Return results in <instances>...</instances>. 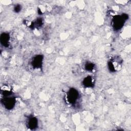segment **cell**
I'll return each mask as SVG.
<instances>
[{
    "label": "cell",
    "instance_id": "cell-1",
    "mask_svg": "<svg viewBox=\"0 0 131 131\" xmlns=\"http://www.w3.org/2000/svg\"><path fill=\"white\" fill-rule=\"evenodd\" d=\"M127 18L128 15L125 13H123L121 15L115 16L112 20L113 26L114 29L117 30L120 29L123 26L124 22Z\"/></svg>",
    "mask_w": 131,
    "mask_h": 131
},
{
    "label": "cell",
    "instance_id": "cell-2",
    "mask_svg": "<svg viewBox=\"0 0 131 131\" xmlns=\"http://www.w3.org/2000/svg\"><path fill=\"white\" fill-rule=\"evenodd\" d=\"M79 98V92L78 91L74 89H70L67 93V98L68 101L70 104H75L78 100Z\"/></svg>",
    "mask_w": 131,
    "mask_h": 131
},
{
    "label": "cell",
    "instance_id": "cell-3",
    "mask_svg": "<svg viewBox=\"0 0 131 131\" xmlns=\"http://www.w3.org/2000/svg\"><path fill=\"white\" fill-rule=\"evenodd\" d=\"M15 99L14 97H10V96L5 97L2 100V103L7 110L12 109L15 106Z\"/></svg>",
    "mask_w": 131,
    "mask_h": 131
},
{
    "label": "cell",
    "instance_id": "cell-4",
    "mask_svg": "<svg viewBox=\"0 0 131 131\" xmlns=\"http://www.w3.org/2000/svg\"><path fill=\"white\" fill-rule=\"evenodd\" d=\"M43 60V56L41 55H38L33 57L32 61L31 62V64L32 67L35 69L40 68Z\"/></svg>",
    "mask_w": 131,
    "mask_h": 131
},
{
    "label": "cell",
    "instance_id": "cell-5",
    "mask_svg": "<svg viewBox=\"0 0 131 131\" xmlns=\"http://www.w3.org/2000/svg\"><path fill=\"white\" fill-rule=\"evenodd\" d=\"M27 125L28 127L31 129H35L36 127H37L38 125L37 119L34 116L30 117L28 120Z\"/></svg>",
    "mask_w": 131,
    "mask_h": 131
},
{
    "label": "cell",
    "instance_id": "cell-6",
    "mask_svg": "<svg viewBox=\"0 0 131 131\" xmlns=\"http://www.w3.org/2000/svg\"><path fill=\"white\" fill-rule=\"evenodd\" d=\"M10 40L9 34L7 33H3L1 35L0 41L1 43L4 47H7L9 46V42Z\"/></svg>",
    "mask_w": 131,
    "mask_h": 131
},
{
    "label": "cell",
    "instance_id": "cell-7",
    "mask_svg": "<svg viewBox=\"0 0 131 131\" xmlns=\"http://www.w3.org/2000/svg\"><path fill=\"white\" fill-rule=\"evenodd\" d=\"M82 83H83V85L85 87H91L93 86L94 82L92 77L90 76H89L85 77L83 79L82 81Z\"/></svg>",
    "mask_w": 131,
    "mask_h": 131
},
{
    "label": "cell",
    "instance_id": "cell-8",
    "mask_svg": "<svg viewBox=\"0 0 131 131\" xmlns=\"http://www.w3.org/2000/svg\"><path fill=\"white\" fill-rule=\"evenodd\" d=\"M85 69L86 71H91L94 69V64L91 62L86 63L85 65Z\"/></svg>",
    "mask_w": 131,
    "mask_h": 131
},
{
    "label": "cell",
    "instance_id": "cell-9",
    "mask_svg": "<svg viewBox=\"0 0 131 131\" xmlns=\"http://www.w3.org/2000/svg\"><path fill=\"white\" fill-rule=\"evenodd\" d=\"M21 9V7L20 5H16L14 8V10L16 13H18L20 11Z\"/></svg>",
    "mask_w": 131,
    "mask_h": 131
}]
</instances>
